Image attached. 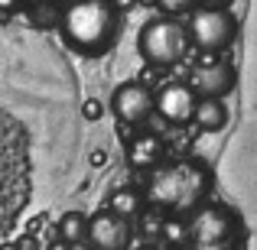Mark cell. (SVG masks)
<instances>
[{"label": "cell", "instance_id": "obj_1", "mask_svg": "<svg viewBox=\"0 0 257 250\" xmlns=\"http://www.w3.org/2000/svg\"><path fill=\"white\" fill-rule=\"evenodd\" d=\"M212 188V175L195 159H176V163H160L147 175V201L166 214H182L202 208Z\"/></svg>", "mask_w": 257, "mask_h": 250}, {"label": "cell", "instance_id": "obj_2", "mask_svg": "<svg viewBox=\"0 0 257 250\" xmlns=\"http://www.w3.org/2000/svg\"><path fill=\"white\" fill-rule=\"evenodd\" d=\"M117 7L114 0H72L62 13V39L82 56H101L117 39Z\"/></svg>", "mask_w": 257, "mask_h": 250}, {"label": "cell", "instance_id": "obj_3", "mask_svg": "<svg viewBox=\"0 0 257 250\" xmlns=\"http://www.w3.org/2000/svg\"><path fill=\"white\" fill-rule=\"evenodd\" d=\"M189 46H192V36H189V23L182 26L176 17H153L144 23L137 36V49L140 56L147 59L150 65H176L186 59Z\"/></svg>", "mask_w": 257, "mask_h": 250}, {"label": "cell", "instance_id": "obj_4", "mask_svg": "<svg viewBox=\"0 0 257 250\" xmlns=\"http://www.w3.org/2000/svg\"><path fill=\"white\" fill-rule=\"evenodd\" d=\"M189 250H234L241 240L238 214L225 205H202L186 224Z\"/></svg>", "mask_w": 257, "mask_h": 250}, {"label": "cell", "instance_id": "obj_5", "mask_svg": "<svg viewBox=\"0 0 257 250\" xmlns=\"http://www.w3.org/2000/svg\"><path fill=\"white\" fill-rule=\"evenodd\" d=\"M234 33L238 23L228 13V7H195L192 17H189V36L192 46L202 52H221L234 43Z\"/></svg>", "mask_w": 257, "mask_h": 250}, {"label": "cell", "instance_id": "obj_6", "mask_svg": "<svg viewBox=\"0 0 257 250\" xmlns=\"http://www.w3.org/2000/svg\"><path fill=\"white\" fill-rule=\"evenodd\" d=\"M111 111L120 124L137 127L144 120H150V114L157 111V98H153V91L147 85L124 82V85L114 88V94H111Z\"/></svg>", "mask_w": 257, "mask_h": 250}, {"label": "cell", "instance_id": "obj_7", "mask_svg": "<svg viewBox=\"0 0 257 250\" xmlns=\"http://www.w3.org/2000/svg\"><path fill=\"white\" fill-rule=\"evenodd\" d=\"M131 218H124L120 211H114L111 205L101 208L98 214H91L88 224V240L94 250H127L131 247Z\"/></svg>", "mask_w": 257, "mask_h": 250}, {"label": "cell", "instance_id": "obj_8", "mask_svg": "<svg viewBox=\"0 0 257 250\" xmlns=\"http://www.w3.org/2000/svg\"><path fill=\"white\" fill-rule=\"evenodd\" d=\"M195 107H199V91L189 82H170L157 94V114L170 124H189L195 117Z\"/></svg>", "mask_w": 257, "mask_h": 250}, {"label": "cell", "instance_id": "obj_9", "mask_svg": "<svg viewBox=\"0 0 257 250\" xmlns=\"http://www.w3.org/2000/svg\"><path fill=\"white\" fill-rule=\"evenodd\" d=\"M189 85L199 91V98H225L234 88V69L221 59H205L189 72Z\"/></svg>", "mask_w": 257, "mask_h": 250}, {"label": "cell", "instance_id": "obj_10", "mask_svg": "<svg viewBox=\"0 0 257 250\" xmlns=\"http://www.w3.org/2000/svg\"><path fill=\"white\" fill-rule=\"evenodd\" d=\"M127 159L140 169L160 166V159H163V143H160V137L157 133H134L131 143H127Z\"/></svg>", "mask_w": 257, "mask_h": 250}, {"label": "cell", "instance_id": "obj_11", "mask_svg": "<svg viewBox=\"0 0 257 250\" xmlns=\"http://www.w3.org/2000/svg\"><path fill=\"white\" fill-rule=\"evenodd\" d=\"M195 127L199 130H221V127L228 124V107L221 104V98H199V107H195Z\"/></svg>", "mask_w": 257, "mask_h": 250}, {"label": "cell", "instance_id": "obj_12", "mask_svg": "<svg viewBox=\"0 0 257 250\" xmlns=\"http://www.w3.org/2000/svg\"><path fill=\"white\" fill-rule=\"evenodd\" d=\"M88 224H91V218H85L82 211H65L62 221H59V237L62 240H88Z\"/></svg>", "mask_w": 257, "mask_h": 250}, {"label": "cell", "instance_id": "obj_13", "mask_svg": "<svg viewBox=\"0 0 257 250\" xmlns=\"http://www.w3.org/2000/svg\"><path fill=\"white\" fill-rule=\"evenodd\" d=\"M107 205H111L114 211H120L124 218H131V221L137 218V214H144V198H140L134 188H117V192L111 195V201H107Z\"/></svg>", "mask_w": 257, "mask_h": 250}, {"label": "cell", "instance_id": "obj_14", "mask_svg": "<svg viewBox=\"0 0 257 250\" xmlns=\"http://www.w3.org/2000/svg\"><path fill=\"white\" fill-rule=\"evenodd\" d=\"M195 4H199V0H157V7L163 13H170V17H179V13H186V10H195Z\"/></svg>", "mask_w": 257, "mask_h": 250}, {"label": "cell", "instance_id": "obj_15", "mask_svg": "<svg viewBox=\"0 0 257 250\" xmlns=\"http://www.w3.org/2000/svg\"><path fill=\"white\" fill-rule=\"evenodd\" d=\"M98 114H101V104H98V101H88V104H85V117H88V120H94Z\"/></svg>", "mask_w": 257, "mask_h": 250}, {"label": "cell", "instance_id": "obj_16", "mask_svg": "<svg viewBox=\"0 0 257 250\" xmlns=\"http://www.w3.org/2000/svg\"><path fill=\"white\" fill-rule=\"evenodd\" d=\"M199 4H202V7H228L231 0H199Z\"/></svg>", "mask_w": 257, "mask_h": 250}, {"label": "cell", "instance_id": "obj_17", "mask_svg": "<svg viewBox=\"0 0 257 250\" xmlns=\"http://www.w3.org/2000/svg\"><path fill=\"white\" fill-rule=\"evenodd\" d=\"M0 7H4V10H13V7H17V0H0Z\"/></svg>", "mask_w": 257, "mask_h": 250}]
</instances>
